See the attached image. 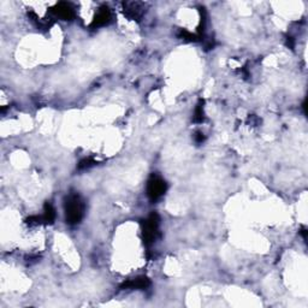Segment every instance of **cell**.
I'll list each match as a JSON object with an SVG mask.
<instances>
[{"label": "cell", "mask_w": 308, "mask_h": 308, "mask_svg": "<svg viewBox=\"0 0 308 308\" xmlns=\"http://www.w3.org/2000/svg\"><path fill=\"white\" fill-rule=\"evenodd\" d=\"M83 200L77 194H70L65 200V217L69 224H77L84 216Z\"/></svg>", "instance_id": "cell-1"}, {"label": "cell", "mask_w": 308, "mask_h": 308, "mask_svg": "<svg viewBox=\"0 0 308 308\" xmlns=\"http://www.w3.org/2000/svg\"><path fill=\"white\" fill-rule=\"evenodd\" d=\"M159 216L156 213L151 214L143 224V240L146 244L153 243L159 235Z\"/></svg>", "instance_id": "cell-2"}, {"label": "cell", "mask_w": 308, "mask_h": 308, "mask_svg": "<svg viewBox=\"0 0 308 308\" xmlns=\"http://www.w3.org/2000/svg\"><path fill=\"white\" fill-rule=\"evenodd\" d=\"M166 182L161 177L156 176V175H152L147 183V195L152 201L158 200L166 192Z\"/></svg>", "instance_id": "cell-3"}, {"label": "cell", "mask_w": 308, "mask_h": 308, "mask_svg": "<svg viewBox=\"0 0 308 308\" xmlns=\"http://www.w3.org/2000/svg\"><path fill=\"white\" fill-rule=\"evenodd\" d=\"M123 11L131 20H140L145 13V5L139 1L123 2Z\"/></svg>", "instance_id": "cell-4"}, {"label": "cell", "mask_w": 308, "mask_h": 308, "mask_svg": "<svg viewBox=\"0 0 308 308\" xmlns=\"http://www.w3.org/2000/svg\"><path fill=\"white\" fill-rule=\"evenodd\" d=\"M51 12L55 17L62 18L64 21H71L74 17H75V12H74V9L66 2H59L55 6L52 7Z\"/></svg>", "instance_id": "cell-5"}, {"label": "cell", "mask_w": 308, "mask_h": 308, "mask_svg": "<svg viewBox=\"0 0 308 308\" xmlns=\"http://www.w3.org/2000/svg\"><path fill=\"white\" fill-rule=\"evenodd\" d=\"M111 18H112V16H111V11L110 9H108L107 6H102L99 9V11L97 12V15H95L94 20H93L92 22V28H99V26H103L106 25H108V23L111 22Z\"/></svg>", "instance_id": "cell-6"}, {"label": "cell", "mask_w": 308, "mask_h": 308, "mask_svg": "<svg viewBox=\"0 0 308 308\" xmlns=\"http://www.w3.org/2000/svg\"><path fill=\"white\" fill-rule=\"evenodd\" d=\"M151 285L147 277H137L122 284V289H146Z\"/></svg>", "instance_id": "cell-7"}, {"label": "cell", "mask_w": 308, "mask_h": 308, "mask_svg": "<svg viewBox=\"0 0 308 308\" xmlns=\"http://www.w3.org/2000/svg\"><path fill=\"white\" fill-rule=\"evenodd\" d=\"M54 219H55L54 207H53L50 203H46L45 204V207H44L42 220H44V223H50V224H51V223L54 222Z\"/></svg>", "instance_id": "cell-8"}, {"label": "cell", "mask_w": 308, "mask_h": 308, "mask_svg": "<svg viewBox=\"0 0 308 308\" xmlns=\"http://www.w3.org/2000/svg\"><path fill=\"white\" fill-rule=\"evenodd\" d=\"M205 119V112H204V100H200L198 105H196L195 111H194L193 121L195 123H203Z\"/></svg>", "instance_id": "cell-9"}, {"label": "cell", "mask_w": 308, "mask_h": 308, "mask_svg": "<svg viewBox=\"0 0 308 308\" xmlns=\"http://www.w3.org/2000/svg\"><path fill=\"white\" fill-rule=\"evenodd\" d=\"M95 164H97V161H95L93 158H86V159H83V160H81L78 163V170L89 169V167L94 166Z\"/></svg>", "instance_id": "cell-10"}, {"label": "cell", "mask_w": 308, "mask_h": 308, "mask_svg": "<svg viewBox=\"0 0 308 308\" xmlns=\"http://www.w3.org/2000/svg\"><path fill=\"white\" fill-rule=\"evenodd\" d=\"M194 139H195V141L198 143H203L204 141H205V136H204L203 132H200V131L196 132L195 136H194Z\"/></svg>", "instance_id": "cell-11"}]
</instances>
